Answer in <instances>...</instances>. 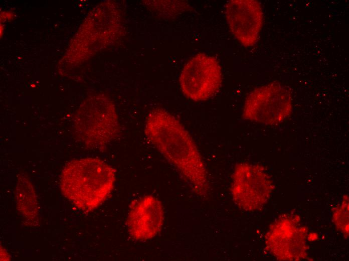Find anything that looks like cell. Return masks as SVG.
I'll return each mask as SVG.
<instances>
[{
	"instance_id": "6da1fadb",
	"label": "cell",
	"mask_w": 349,
	"mask_h": 261,
	"mask_svg": "<svg viewBox=\"0 0 349 261\" xmlns=\"http://www.w3.org/2000/svg\"><path fill=\"white\" fill-rule=\"evenodd\" d=\"M144 132L193 191L200 196L207 195L209 185L206 166L192 137L180 121L165 110L154 108L146 117Z\"/></svg>"
},
{
	"instance_id": "7a4b0ae2",
	"label": "cell",
	"mask_w": 349,
	"mask_h": 261,
	"mask_svg": "<svg viewBox=\"0 0 349 261\" xmlns=\"http://www.w3.org/2000/svg\"><path fill=\"white\" fill-rule=\"evenodd\" d=\"M115 171L109 165L95 158L76 159L63 170L62 193L82 211H92L100 206L113 190Z\"/></svg>"
},
{
	"instance_id": "3957f363",
	"label": "cell",
	"mask_w": 349,
	"mask_h": 261,
	"mask_svg": "<svg viewBox=\"0 0 349 261\" xmlns=\"http://www.w3.org/2000/svg\"><path fill=\"white\" fill-rule=\"evenodd\" d=\"M73 127L83 144L95 149L104 147L120 130L115 105L103 95L91 96L82 103L74 116Z\"/></svg>"
},
{
	"instance_id": "277c9868",
	"label": "cell",
	"mask_w": 349,
	"mask_h": 261,
	"mask_svg": "<svg viewBox=\"0 0 349 261\" xmlns=\"http://www.w3.org/2000/svg\"><path fill=\"white\" fill-rule=\"evenodd\" d=\"M292 110L290 91L280 83L274 81L258 87L247 96L243 109V117L266 125L283 122Z\"/></svg>"
},
{
	"instance_id": "5b68a950",
	"label": "cell",
	"mask_w": 349,
	"mask_h": 261,
	"mask_svg": "<svg viewBox=\"0 0 349 261\" xmlns=\"http://www.w3.org/2000/svg\"><path fill=\"white\" fill-rule=\"evenodd\" d=\"M272 187L271 179L260 166L245 163L236 166L231 191L234 202L241 209L254 211L262 207Z\"/></svg>"
},
{
	"instance_id": "8992f818",
	"label": "cell",
	"mask_w": 349,
	"mask_h": 261,
	"mask_svg": "<svg viewBox=\"0 0 349 261\" xmlns=\"http://www.w3.org/2000/svg\"><path fill=\"white\" fill-rule=\"evenodd\" d=\"M184 95L196 101L214 95L222 83V71L218 61L204 54H198L185 65L180 76Z\"/></svg>"
},
{
	"instance_id": "52a82bcc",
	"label": "cell",
	"mask_w": 349,
	"mask_h": 261,
	"mask_svg": "<svg viewBox=\"0 0 349 261\" xmlns=\"http://www.w3.org/2000/svg\"><path fill=\"white\" fill-rule=\"evenodd\" d=\"M226 17L235 37L244 46L257 41L263 22L259 3L254 0H232L226 6Z\"/></svg>"
},
{
	"instance_id": "ba28073f",
	"label": "cell",
	"mask_w": 349,
	"mask_h": 261,
	"mask_svg": "<svg viewBox=\"0 0 349 261\" xmlns=\"http://www.w3.org/2000/svg\"><path fill=\"white\" fill-rule=\"evenodd\" d=\"M164 220L161 203L151 195L136 201L129 212L126 225L134 239L145 241L154 237L161 230Z\"/></svg>"
},
{
	"instance_id": "9c48e42d",
	"label": "cell",
	"mask_w": 349,
	"mask_h": 261,
	"mask_svg": "<svg viewBox=\"0 0 349 261\" xmlns=\"http://www.w3.org/2000/svg\"><path fill=\"white\" fill-rule=\"evenodd\" d=\"M16 192L19 211L25 219L34 223V219H38L37 202L33 187L27 177L19 176Z\"/></svg>"
}]
</instances>
